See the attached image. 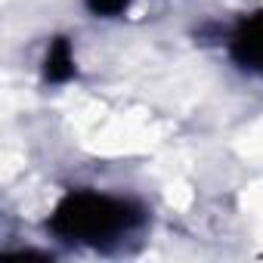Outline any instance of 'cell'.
<instances>
[{
    "instance_id": "obj_1",
    "label": "cell",
    "mask_w": 263,
    "mask_h": 263,
    "mask_svg": "<svg viewBox=\"0 0 263 263\" xmlns=\"http://www.w3.org/2000/svg\"><path fill=\"white\" fill-rule=\"evenodd\" d=\"M146 223V208L134 198L105 195L93 189H71L59 198L53 208L47 229L68 241L84 248H111L134 235Z\"/></svg>"
},
{
    "instance_id": "obj_2",
    "label": "cell",
    "mask_w": 263,
    "mask_h": 263,
    "mask_svg": "<svg viewBox=\"0 0 263 263\" xmlns=\"http://www.w3.org/2000/svg\"><path fill=\"white\" fill-rule=\"evenodd\" d=\"M229 56L238 68L263 78V10L245 16L235 25L229 37Z\"/></svg>"
},
{
    "instance_id": "obj_3",
    "label": "cell",
    "mask_w": 263,
    "mask_h": 263,
    "mask_svg": "<svg viewBox=\"0 0 263 263\" xmlns=\"http://www.w3.org/2000/svg\"><path fill=\"white\" fill-rule=\"evenodd\" d=\"M74 78V53L68 37H53L44 56V81L47 84H65Z\"/></svg>"
},
{
    "instance_id": "obj_4",
    "label": "cell",
    "mask_w": 263,
    "mask_h": 263,
    "mask_svg": "<svg viewBox=\"0 0 263 263\" xmlns=\"http://www.w3.org/2000/svg\"><path fill=\"white\" fill-rule=\"evenodd\" d=\"M84 4H87V10H90L93 16L115 19V16H121V13H127L130 0H84Z\"/></svg>"
}]
</instances>
